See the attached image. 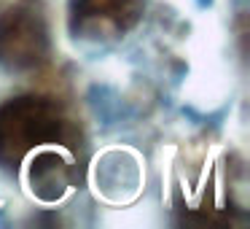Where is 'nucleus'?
Listing matches in <instances>:
<instances>
[]
</instances>
